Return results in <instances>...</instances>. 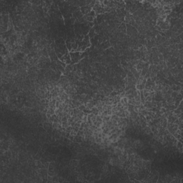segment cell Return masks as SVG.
Returning a JSON list of instances; mask_svg holds the SVG:
<instances>
[{"mask_svg": "<svg viewBox=\"0 0 183 183\" xmlns=\"http://www.w3.org/2000/svg\"><path fill=\"white\" fill-rule=\"evenodd\" d=\"M83 54L84 53H82V52H78V51L74 52H70L69 55H70V57H71L72 63L74 64V63H77L79 61H80L82 58L84 57H83Z\"/></svg>", "mask_w": 183, "mask_h": 183, "instance_id": "6da1fadb", "label": "cell"}, {"mask_svg": "<svg viewBox=\"0 0 183 183\" xmlns=\"http://www.w3.org/2000/svg\"><path fill=\"white\" fill-rule=\"evenodd\" d=\"M79 10L81 11L82 12V15H86L87 14H89L90 12L92 11V7L89 6V5H83L82 7H80Z\"/></svg>", "mask_w": 183, "mask_h": 183, "instance_id": "7a4b0ae2", "label": "cell"}, {"mask_svg": "<svg viewBox=\"0 0 183 183\" xmlns=\"http://www.w3.org/2000/svg\"><path fill=\"white\" fill-rule=\"evenodd\" d=\"M60 61H62V62L64 64H66L67 65V64H70V63H72V60H71V57H70V55L69 53H66L64 55H63L62 57L59 59Z\"/></svg>", "mask_w": 183, "mask_h": 183, "instance_id": "3957f363", "label": "cell"}, {"mask_svg": "<svg viewBox=\"0 0 183 183\" xmlns=\"http://www.w3.org/2000/svg\"><path fill=\"white\" fill-rule=\"evenodd\" d=\"M118 29L120 31V32L123 33V34H126V32H127V27H126V24L125 23L120 24V27H118Z\"/></svg>", "mask_w": 183, "mask_h": 183, "instance_id": "277c9868", "label": "cell"}, {"mask_svg": "<svg viewBox=\"0 0 183 183\" xmlns=\"http://www.w3.org/2000/svg\"><path fill=\"white\" fill-rule=\"evenodd\" d=\"M176 145H177V149H179L180 152H182V143L177 141V142Z\"/></svg>", "mask_w": 183, "mask_h": 183, "instance_id": "5b68a950", "label": "cell"}, {"mask_svg": "<svg viewBox=\"0 0 183 183\" xmlns=\"http://www.w3.org/2000/svg\"><path fill=\"white\" fill-rule=\"evenodd\" d=\"M69 134H70V135H72V136H74V137H75V136L77 135V132H75L74 130H72V131L70 132V133H69Z\"/></svg>", "mask_w": 183, "mask_h": 183, "instance_id": "8992f818", "label": "cell"}]
</instances>
